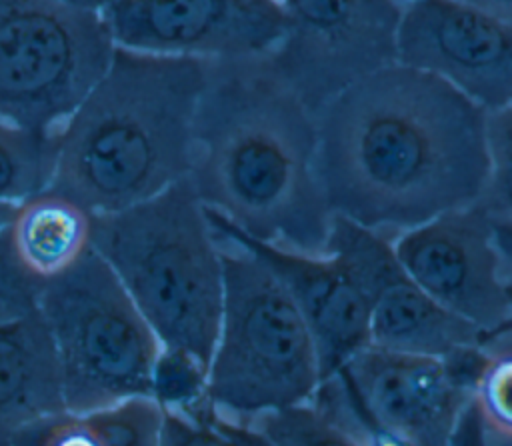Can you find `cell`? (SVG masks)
<instances>
[{
  "label": "cell",
  "mask_w": 512,
  "mask_h": 446,
  "mask_svg": "<svg viewBox=\"0 0 512 446\" xmlns=\"http://www.w3.org/2000/svg\"><path fill=\"white\" fill-rule=\"evenodd\" d=\"M486 110L448 80L394 62L316 114V170L334 214L386 238L476 204Z\"/></svg>",
  "instance_id": "1"
},
{
  "label": "cell",
  "mask_w": 512,
  "mask_h": 446,
  "mask_svg": "<svg viewBox=\"0 0 512 446\" xmlns=\"http://www.w3.org/2000/svg\"><path fill=\"white\" fill-rule=\"evenodd\" d=\"M58 152V128L36 130L0 118V200L22 204L48 190Z\"/></svg>",
  "instance_id": "19"
},
{
  "label": "cell",
  "mask_w": 512,
  "mask_h": 446,
  "mask_svg": "<svg viewBox=\"0 0 512 446\" xmlns=\"http://www.w3.org/2000/svg\"><path fill=\"white\" fill-rule=\"evenodd\" d=\"M502 274H504V288H506V294H508L510 304H512V264H506V262H504ZM506 326H512V316H510V320H508L502 328H506ZM498 330H500V328H498Z\"/></svg>",
  "instance_id": "27"
},
{
  "label": "cell",
  "mask_w": 512,
  "mask_h": 446,
  "mask_svg": "<svg viewBox=\"0 0 512 446\" xmlns=\"http://www.w3.org/2000/svg\"><path fill=\"white\" fill-rule=\"evenodd\" d=\"M220 244L224 302L206 398L238 422L310 400L322 382L320 360L296 300L252 252L226 238Z\"/></svg>",
  "instance_id": "5"
},
{
  "label": "cell",
  "mask_w": 512,
  "mask_h": 446,
  "mask_svg": "<svg viewBox=\"0 0 512 446\" xmlns=\"http://www.w3.org/2000/svg\"><path fill=\"white\" fill-rule=\"evenodd\" d=\"M404 2H408V0H404Z\"/></svg>",
  "instance_id": "29"
},
{
  "label": "cell",
  "mask_w": 512,
  "mask_h": 446,
  "mask_svg": "<svg viewBox=\"0 0 512 446\" xmlns=\"http://www.w3.org/2000/svg\"><path fill=\"white\" fill-rule=\"evenodd\" d=\"M208 58L116 46L112 60L58 126L50 190L90 212L146 200L186 178Z\"/></svg>",
  "instance_id": "3"
},
{
  "label": "cell",
  "mask_w": 512,
  "mask_h": 446,
  "mask_svg": "<svg viewBox=\"0 0 512 446\" xmlns=\"http://www.w3.org/2000/svg\"><path fill=\"white\" fill-rule=\"evenodd\" d=\"M480 346L454 358L366 344L334 374L380 444L446 446L470 408Z\"/></svg>",
  "instance_id": "8"
},
{
  "label": "cell",
  "mask_w": 512,
  "mask_h": 446,
  "mask_svg": "<svg viewBox=\"0 0 512 446\" xmlns=\"http://www.w3.org/2000/svg\"><path fill=\"white\" fill-rule=\"evenodd\" d=\"M90 220V210L48 188L18 204L10 222L12 244L20 260L48 280L90 250Z\"/></svg>",
  "instance_id": "16"
},
{
  "label": "cell",
  "mask_w": 512,
  "mask_h": 446,
  "mask_svg": "<svg viewBox=\"0 0 512 446\" xmlns=\"http://www.w3.org/2000/svg\"><path fill=\"white\" fill-rule=\"evenodd\" d=\"M494 226V242L506 264H512V222L492 218Z\"/></svg>",
  "instance_id": "25"
},
{
  "label": "cell",
  "mask_w": 512,
  "mask_h": 446,
  "mask_svg": "<svg viewBox=\"0 0 512 446\" xmlns=\"http://www.w3.org/2000/svg\"><path fill=\"white\" fill-rule=\"evenodd\" d=\"M90 248L112 268L160 344L208 372L216 346L222 244L190 178L112 212H92Z\"/></svg>",
  "instance_id": "4"
},
{
  "label": "cell",
  "mask_w": 512,
  "mask_h": 446,
  "mask_svg": "<svg viewBox=\"0 0 512 446\" xmlns=\"http://www.w3.org/2000/svg\"><path fill=\"white\" fill-rule=\"evenodd\" d=\"M244 424H248L266 444L276 446L352 444L314 400L258 412Z\"/></svg>",
  "instance_id": "20"
},
{
  "label": "cell",
  "mask_w": 512,
  "mask_h": 446,
  "mask_svg": "<svg viewBox=\"0 0 512 446\" xmlns=\"http://www.w3.org/2000/svg\"><path fill=\"white\" fill-rule=\"evenodd\" d=\"M472 402L460 428H472L482 444L512 446V326L484 336Z\"/></svg>",
  "instance_id": "18"
},
{
  "label": "cell",
  "mask_w": 512,
  "mask_h": 446,
  "mask_svg": "<svg viewBox=\"0 0 512 446\" xmlns=\"http://www.w3.org/2000/svg\"><path fill=\"white\" fill-rule=\"evenodd\" d=\"M392 248L434 302L478 326L484 336L510 320L504 260L494 242L492 218L478 202L400 232Z\"/></svg>",
  "instance_id": "11"
},
{
  "label": "cell",
  "mask_w": 512,
  "mask_h": 446,
  "mask_svg": "<svg viewBox=\"0 0 512 446\" xmlns=\"http://www.w3.org/2000/svg\"><path fill=\"white\" fill-rule=\"evenodd\" d=\"M40 314L56 348L68 412L152 394L162 344L118 276L92 248L44 282Z\"/></svg>",
  "instance_id": "6"
},
{
  "label": "cell",
  "mask_w": 512,
  "mask_h": 446,
  "mask_svg": "<svg viewBox=\"0 0 512 446\" xmlns=\"http://www.w3.org/2000/svg\"><path fill=\"white\" fill-rule=\"evenodd\" d=\"M152 396L164 408L190 410L206 396V368L190 354L162 346L154 364Z\"/></svg>",
  "instance_id": "22"
},
{
  "label": "cell",
  "mask_w": 512,
  "mask_h": 446,
  "mask_svg": "<svg viewBox=\"0 0 512 446\" xmlns=\"http://www.w3.org/2000/svg\"><path fill=\"white\" fill-rule=\"evenodd\" d=\"M44 278L36 276L18 256L10 226L0 230V324L40 310Z\"/></svg>",
  "instance_id": "23"
},
{
  "label": "cell",
  "mask_w": 512,
  "mask_h": 446,
  "mask_svg": "<svg viewBox=\"0 0 512 446\" xmlns=\"http://www.w3.org/2000/svg\"><path fill=\"white\" fill-rule=\"evenodd\" d=\"M282 36L268 58L318 114L368 74L398 62L404 0H278Z\"/></svg>",
  "instance_id": "9"
},
{
  "label": "cell",
  "mask_w": 512,
  "mask_h": 446,
  "mask_svg": "<svg viewBox=\"0 0 512 446\" xmlns=\"http://www.w3.org/2000/svg\"><path fill=\"white\" fill-rule=\"evenodd\" d=\"M16 208H18V204H10V202L0 200V230L10 226V222H12L14 214H16Z\"/></svg>",
  "instance_id": "26"
},
{
  "label": "cell",
  "mask_w": 512,
  "mask_h": 446,
  "mask_svg": "<svg viewBox=\"0 0 512 446\" xmlns=\"http://www.w3.org/2000/svg\"><path fill=\"white\" fill-rule=\"evenodd\" d=\"M114 48L100 10L0 0V118L58 128L102 78Z\"/></svg>",
  "instance_id": "7"
},
{
  "label": "cell",
  "mask_w": 512,
  "mask_h": 446,
  "mask_svg": "<svg viewBox=\"0 0 512 446\" xmlns=\"http://www.w3.org/2000/svg\"><path fill=\"white\" fill-rule=\"evenodd\" d=\"M488 180L478 204L496 220L512 222V102L486 112Z\"/></svg>",
  "instance_id": "21"
},
{
  "label": "cell",
  "mask_w": 512,
  "mask_h": 446,
  "mask_svg": "<svg viewBox=\"0 0 512 446\" xmlns=\"http://www.w3.org/2000/svg\"><path fill=\"white\" fill-rule=\"evenodd\" d=\"M206 214L220 238L260 258L292 294L314 334L322 380L370 344L366 300L336 256L306 254L264 242L212 208H206Z\"/></svg>",
  "instance_id": "14"
},
{
  "label": "cell",
  "mask_w": 512,
  "mask_h": 446,
  "mask_svg": "<svg viewBox=\"0 0 512 446\" xmlns=\"http://www.w3.org/2000/svg\"><path fill=\"white\" fill-rule=\"evenodd\" d=\"M398 62L432 72L486 112L512 102V26L458 0H408Z\"/></svg>",
  "instance_id": "13"
},
{
  "label": "cell",
  "mask_w": 512,
  "mask_h": 446,
  "mask_svg": "<svg viewBox=\"0 0 512 446\" xmlns=\"http://www.w3.org/2000/svg\"><path fill=\"white\" fill-rule=\"evenodd\" d=\"M188 178L206 208L246 234L326 254L334 212L316 170V114L268 52L208 60Z\"/></svg>",
  "instance_id": "2"
},
{
  "label": "cell",
  "mask_w": 512,
  "mask_h": 446,
  "mask_svg": "<svg viewBox=\"0 0 512 446\" xmlns=\"http://www.w3.org/2000/svg\"><path fill=\"white\" fill-rule=\"evenodd\" d=\"M64 412L60 362L40 310L0 324V446L30 444Z\"/></svg>",
  "instance_id": "15"
},
{
  "label": "cell",
  "mask_w": 512,
  "mask_h": 446,
  "mask_svg": "<svg viewBox=\"0 0 512 446\" xmlns=\"http://www.w3.org/2000/svg\"><path fill=\"white\" fill-rule=\"evenodd\" d=\"M116 46L196 58L270 52L282 36L278 0H108Z\"/></svg>",
  "instance_id": "12"
},
{
  "label": "cell",
  "mask_w": 512,
  "mask_h": 446,
  "mask_svg": "<svg viewBox=\"0 0 512 446\" xmlns=\"http://www.w3.org/2000/svg\"><path fill=\"white\" fill-rule=\"evenodd\" d=\"M326 254L344 264L366 300L370 344L438 358L482 344L484 332L434 302L380 232L332 214Z\"/></svg>",
  "instance_id": "10"
},
{
  "label": "cell",
  "mask_w": 512,
  "mask_h": 446,
  "mask_svg": "<svg viewBox=\"0 0 512 446\" xmlns=\"http://www.w3.org/2000/svg\"><path fill=\"white\" fill-rule=\"evenodd\" d=\"M164 406L152 394H134L88 410L64 412L32 436L38 446H160Z\"/></svg>",
  "instance_id": "17"
},
{
  "label": "cell",
  "mask_w": 512,
  "mask_h": 446,
  "mask_svg": "<svg viewBox=\"0 0 512 446\" xmlns=\"http://www.w3.org/2000/svg\"><path fill=\"white\" fill-rule=\"evenodd\" d=\"M74 6H82V8H92V10H100L108 0H62Z\"/></svg>",
  "instance_id": "28"
},
{
  "label": "cell",
  "mask_w": 512,
  "mask_h": 446,
  "mask_svg": "<svg viewBox=\"0 0 512 446\" xmlns=\"http://www.w3.org/2000/svg\"><path fill=\"white\" fill-rule=\"evenodd\" d=\"M512 26V0H458Z\"/></svg>",
  "instance_id": "24"
}]
</instances>
